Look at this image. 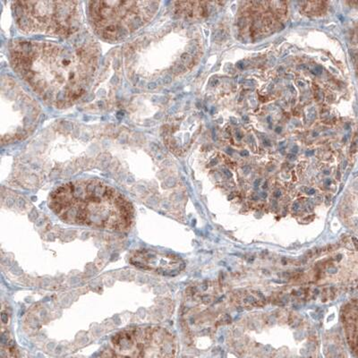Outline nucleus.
Instances as JSON below:
<instances>
[{
  "label": "nucleus",
  "instance_id": "obj_1",
  "mask_svg": "<svg viewBox=\"0 0 358 358\" xmlns=\"http://www.w3.org/2000/svg\"><path fill=\"white\" fill-rule=\"evenodd\" d=\"M10 59L18 75L57 108L70 106L85 94L97 66L94 47L50 41H14Z\"/></svg>",
  "mask_w": 358,
  "mask_h": 358
},
{
  "label": "nucleus",
  "instance_id": "obj_2",
  "mask_svg": "<svg viewBox=\"0 0 358 358\" xmlns=\"http://www.w3.org/2000/svg\"><path fill=\"white\" fill-rule=\"evenodd\" d=\"M49 206L62 222L107 231L123 232L132 225V204L99 180H78L51 193Z\"/></svg>",
  "mask_w": 358,
  "mask_h": 358
},
{
  "label": "nucleus",
  "instance_id": "obj_3",
  "mask_svg": "<svg viewBox=\"0 0 358 358\" xmlns=\"http://www.w3.org/2000/svg\"><path fill=\"white\" fill-rule=\"evenodd\" d=\"M157 1L89 3V15L96 33L108 41H120L145 27L158 11Z\"/></svg>",
  "mask_w": 358,
  "mask_h": 358
},
{
  "label": "nucleus",
  "instance_id": "obj_4",
  "mask_svg": "<svg viewBox=\"0 0 358 358\" xmlns=\"http://www.w3.org/2000/svg\"><path fill=\"white\" fill-rule=\"evenodd\" d=\"M13 10L19 28L27 34L67 37L81 25L79 2L17 1Z\"/></svg>",
  "mask_w": 358,
  "mask_h": 358
},
{
  "label": "nucleus",
  "instance_id": "obj_5",
  "mask_svg": "<svg viewBox=\"0 0 358 358\" xmlns=\"http://www.w3.org/2000/svg\"><path fill=\"white\" fill-rule=\"evenodd\" d=\"M174 336L158 326L127 329L115 335L99 358H176Z\"/></svg>",
  "mask_w": 358,
  "mask_h": 358
},
{
  "label": "nucleus",
  "instance_id": "obj_6",
  "mask_svg": "<svg viewBox=\"0 0 358 358\" xmlns=\"http://www.w3.org/2000/svg\"><path fill=\"white\" fill-rule=\"evenodd\" d=\"M2 143H12L30 134L36 127L40 108L34 99L12 80H3Z\"/></svg>",
  "mask_w": 358,
  "mask_h": 358
},
{
  "label": "nucleus",
  "instance_id": "obj_7",
  "mask_svg": "<svg viewBox=\"0 0 358 358\" xmlns=\"http://www.w3.org/2000/svg\"><path fill=\"white\" fill-rule=\"evenodd\" d=\"M129 263L136 268L164 276H177L185 267L178 255L153 249H141L132 252Z\"/></svg>",
  "mask_w": 358,
  "mask_h": 358
},
{
  "label": "nucleus",
  "instance_id": "obj_8",
  "mask_svg": "<svg viewBox=\"0 0 358 358\" xmlns=\"http://www.w3.org/2000/svg\"><path fill=\"white\" fill-rule=\"evenodd\" d=\"M352 44L353 49L352 51H351V54H352L355 64H356L357 73L358 76V27L356 28V30L353 31Z\"/></svg>",
  "mask_w": 358,
  "mask_h": 358
},
{
  "label": "nucleus",
  "instance_id": "obj_9",
  "mask_svg": "<svg viewBox=\"0 0 358 358\" xmlns=\"http://www.w3.org/2000/svg\"><path fill=\"white\" fill-rule=\"evenodd\" d=\"M2 358H17V354L15 352V350L13 348H6V350L3 348L2 350Z\"/></svg>",
  "mask_w": 358,
  "mask_h": 358
},
{
  "label": "nucleus",
  "instance_id": "obj_10",
  "mask_svg": "<svg viewBox=\"0 0 358 358\" xmlns=\"http://www.w3.org/2000/svg\"><path fill=\"white\" fill-rule=\"evenodd\" d=\"M222 320H223L224 324H230L232 322L231 316H230L229 315H224Z\"/></svg>",
  "mask_w": 358,
  "mask_h": 358
},
{
  "label": "nucleus",
  "instance_id": "obj_11",
  "mask_svg": "<svg viewBox=\"0 0 358 358\" xmlns=\"http://www.w3.org/2000/svg\"><path fill=\"white\" fill-rule=\"evenodd\" d=\"M244 301L245 303H252L257 302L255 301V297L252 296H246Z\"/></svg>",
  "mask_w": 358,
  "mask_h": 358
},
{
  "label": "nucleus",
  "instance_id": "obj_12",
  "mask_svg": "<svg viewBox=\"0 0 358 358\" xmlns=\"http://www.w3.org/2000/svg\"><path fill=\"white\" fill-rule=\"evenodd\" d=\"M201 302L204 303H209L210 301H212V299H210V296L204 295L201 297Z\"/></svg>",
  "mask_w": 358,
  "mask_h": 358
},
{
  "label": "nucleus",
  "instance_id": "obj_13",
  "mask_svg": "<svg viewBox=\"0 0 358 358\" xmlns=\"http://www.w3.org/2000/svg\"><path fill=\"white\" fill-rule=\"evenodd\" d=\"M313 73H315V75H322V66H316L315 70L313 71Z\"/></svg>",
  "mask_w": 358,
  "mask_h": 358
},
{
  "label": "nucleus",
  "instance_id": "obj_14",
  "mask_svg": "<svg viewBox=\"0 0 358 358\" xmlns=\"http://www.w3.org/2000/svg\"><path fill=\"white\" fill-rule=\"evenodd\" d=\"M303 188H305V189H303V191H305L306 194H309V196H312V194H315V190L313 189V188H306V187H303Z\"/></svg>",
  "mask_w": 358,
  "mask_h": 358
},
{
  "label": "nucleus",
  "instance_id": "obj_15",
  "mask_svg": "<svg viewBox=\"0 0 358 358\" xmlns=\"http://www.w3.org/2000/svg\"><path fill=\"white\" fill-rule=\"evenodd\" d=\"M223 173L225 174L227 178H230L232 177L231 172H230L229 169H223Z\"/></svg>",
  "mask_w": 358,
  "mask_h": 358
},
{
  "label": "nucleus",
  "instance_id": "obj_16",
  "mask_svg": "<svg viewBox=\"0 0 358 358\" xmlns=\"http://www.w3.org/2000/svg\"><path fill=\"white\" fill-rule=\"evenodd\" d=\"M243 171H244L245 174H248L251 171V168L249 166H245V167H243Z\"/></svg>",
  "mask_w": 358,
  "mask_h": 358
},
{
  "label": "nucleus",
  "instance_id": "obj_17",
  "mask_svg": "<svg viewBox=\"0 0 358 358\" xmlns=\"http://www.w3.org/2000/svg\"><path fill=\"white\" fill-rule=\"evenodd\" d=\"M299 207H300L299 203H297V201H296V203L293 204V210H296H296H299Z\"/></svg>",
  "mask_w": 358,
  "mask_h": 358
},
{
  "label": "nucleus",
  "instance_id": "obj_18",
  "mask_svg": "<svg viewBox=\"0 0 358 358\" xmlns=\"http://www.w3.org/2000/svg\"><path fill=\"white\" fill-rule=\"evenodd\" d=\"M260 183H261V179H257V180L255 182V188H257L259 187V185H260Z\"/></svg>",
  "mask_w": 358,
  "mask_h": 358
},
{
  "label": "nucleus",
  "instance_id": "obj_19",
  "mask_svg": "<svg viewBox=\"0 0 358 358\" xmlns=\"http://www.w3.org/2000/svg\"><path fill=\"white\" fill-rule=\"evenodd\" d=\"M217 163H218V161H217V159H213L212 162H210V166H215L217 165Z\"/></svg>",
  "mask_w": 358,
  "mask_h": 358
},
{
  "label": "nucleus",
  "instance_id": "obj_20",
  "mask_svg": "<svg viewBox=\"0 0 358 358\" xmlns=\"http://www.w3.org/2000/svg\"><path fill=\"white\" fill-rule=\"evenodd\" d=\"M281 196V192L280 191H276L274 192V196L275 197H280Z\"/></svg>",
  "mask_w": 358,
  "mask_h": 358
},
{
  "label": "nucleus",
  "instance_id": "obj_21",
  "mask_svg": "<svg viewBox=\"0 0 358 358\" xmlns=\"http://www.w3.org/2000/svg\"><path fill=\"white\" fill-rule=\"evenodd\" d=\"M297 152H299V147H297V146L294 147V148L292 149L293 155H295V153H296Z\"/></svg>",
  "mask_w": 358,
  "mask_h": 358
},
{
  "label": "nucleus",
  "instance_id": "obj_22",
  "mask_svg": "<svg viewBox=\"0 0 358 358\" xmlns=\"http://www.w3.org/2000/svg\"><path fill=\"white\" fill-rule=\"evenodd\" d=\"M295 155H289L287 156V158H289L290 161H294V159H295Z\"/></svg>",
  "mask_w": 358,
  "mask_h": 358
},
{
  "label": "nucleus",
  "instance_id": "obj_23",
  "mask_svg": "<svg viewBox=\"0 0 358 358\" xmlns=\"http://www.w3.org/2000/svg\"><path fill=\"white\" fill-rule=\"evenodd\" d=\"M241 156H248L249 155V152L248 151H242L241 152Z\"/></svg>",
  "mask_w": 358,
  "mask_h": 358
},
{
  "label": "nucleus",
  "instance_id": "obj_24",
  "mask_svg": "<svg viewBox=\"0 0 358 358\" xmlns=\"http://www.w3.org/2000/svg\"><path fill=\"white\" fill-rule=\"evenodd\" d=\"M236 138H238V140H241L242 139V136H241V133L236 132Z\"/></svg>",
  "mask_w": 358,
  "mask_h": 358
},
{
  "label": "nucleus",
  "instance_id": "obj_25",
  "mask_svg": "<svg viewBox=\"0 0 358 358\" xmlns=\"http://www.w3.org/2000/svg\"><path fill=\"white\" fill-rule=\"evenodd\" d=\"M238 67H239V69H244L245 66L243 65V62H238Z\"/></svg>",
  "mask_w": 358,
  "mask_h": 358
},
{
  "label": "nucleus",
  "instance_id": "obj_26",
  "mask_svg": "<svg viewBox=\"0 0 358 358\" xmlns=\"http://www.w3.org/2000/svg\"><path fill=\"white\" fill-rule=\"evenodd\" d=\"M297 85H299L300 86V87H303V86H305V83L297 82Z\"/></svg>",
  "mask_w": 358,
  "mask_h": 358
},
{
  "label": "nucleus",
  "instance_id": "obj_27",
  "mask_svg": "<svg viewBox=\"0 0 358 358\" xmlns=\"http://www.w3.org/2000/svg\"><path fill=\"white\" fill-rule=\"evenodd\" d=\"M264 145H268V146H270V141L268 140H264Z\"/></svg>",
  "mask_w": 358,
  "mask_h": 358
},
{
  "label": "nucleus",
  "instance_id": "obj_28",
  "mask_svg": "<svg viewBox=\"0 0 358 358\" xmlns=\"http://www.w3.org/2000/svg\"><path fill=\"white\" fill-rule=\"evenodd\" d=\"M262 197L266 198L267 197V194L266 193H262Z\"/></svg>",
  "mask_w": 358,
  "mask_h": 358
},
{
  "label": "nucleus",
  "instance_id": "obj_29",
  "mask_svg": "<svg viewBox=\"0 0 358 358\" xmlns=\"http://www.w3.org/2000/svg\"><path fill=\"white\" fill-rule=\"evenodd\" d=\"M234 198V194H230V196H229V200L233 199Z\"/></svg>",
  "mask_w": 358,
  "mask_h": 358
},
{
  "label": "nucleus",
  "instance_id": "obj_30",
  "mask_svg": "<svg viewBox=\"0 0 358 358\" xmlns=\"http://www.w3.org/2000/svg\"><path fill=\"white\" fill-rule=\"evenodd\" d=\"M252 200H258V196H252Z\"/></svg>",
  "mask_w": 358,
  "mask_h": 358
},
{
  "label": "nucleus",
  "instance_id": "obj_31",
  "mask_svg": "<svg viewBox=\"0 0 358 358\" xmlns=\"http://www.w3.org/2000/svg\"><path fill=\"white\" fill-rule=\"evenodd\" d=\"M232 151H233V150H232V149H228V153H229V155H232V153H233V152H232Z\"/></svg>",
  "mask_w": 358,
  "mask_h": 358
},
{
  "label": "nucleus",
  "instance_id": "obj_32",
  "mask_svg": "<svg viewBox=\"0 0 358 358\" xmlns=\"http://www.w3.org/2000/svg\"><path fill=\"white\" fill-rule=\"evenodd\" d=\"M326 184H327L328 185L331 184V181L330 180V179H328V180L326 181Z\"/></svg>",
  "mask_w": 358,
  "mask_h": 358
},
{
  "label": "nucleus",
  "instance_id": "obj_33",
  "mask_svg": "<svg viewBox=\"0 0 358 358\" xmlns=\"http://www.w3.org/2000/svg\"><path fill=\"white\" fill-rule=\"evenodd\" d=\"M276 132H277V133H280V132H281V129H280V127H277Z\"/></svg>",
  "mask_w": 358,
  "mask_h": 358
},
{
  "label": "nucleus",
  "instance_id": "obj_34",
  "mask_svg": "<svg viewBox=\"0 0 358 358\" xmlns=\"http://www.w3.org/2000/svg\"><path fill=\"white\" fill-rule=\"evenodd\" d=\"M268 187L267 183H265V184L264 185V187H264V189H266V187Z\"/></svg>",
  "mask_w": 358,
  "mask_h": 358
}]
</instances>
